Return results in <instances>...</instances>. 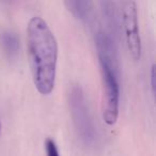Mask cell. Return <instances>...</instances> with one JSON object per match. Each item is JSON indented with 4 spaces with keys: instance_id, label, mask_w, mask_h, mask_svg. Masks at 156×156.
Masks as SVG:
<instances>
[{
    "instance_id": "6da1fadb",
    "label": "cell",
    "mask_w": 156,
    "mask_h": 156,
    "mask_svg": "<svg viewBox=\"0 0 156 156\" xmlns=\"http://www.w3.org/2000/svg\"><path fill=\"white\" fill-rule=\"evenodd\" d=\"M27 49L35 88L48 95L56 81L58 45L47 23L39 16L31 18L27 26Z\"/></svg>"
},
{
    "instance_id": "5b68a950",
    "label": "cell",
    "mask_w": 156,
    "mask_h": 156,
    "mask_svg": "<svg viewBox=\"0 0 156 156\" xmlns=\"http://www.w3.org/2000/svg\"><path fill=\"white\" fill-rule=\"evenodd\" d=\"M95 44L100 64L106 65L119 73L117 50L110 35L105 31H100L95 35Z\"/></svg>"
},
{
    "instance_id": "ba28073f",
    "label": "cell",
    "mask_w": 156,
    "mask_h": 156,
    "mask_svg": "<svg viewBox=\"0 0 156 156\" xmlns=\"http://www.w3.org/2000/svg\"><path fill=\"white\" fill-rule=\"evenodd\" d=\"M45 151L47 156H60L56 142L51 138H47L45 140Z\"/></svg>"
},
{
    "instance_id": "30bf717a",
    "label": "cell",
    "mask_w": 156,
    "mask_h": 156,
    "mask_svg": "<svg viewBox=\"0 0 156 156\" xmlns=\"http://www.w3.org/2000/svg\"><path fill=\"white\" fill-rule=\"evenodd\" d=\"M0 133H1V124H0Z\"/></svg>"
},
{
    "instance_id": "52a82bcc",
    "label": "cell",
    "mask_w": 156,
    "mask_h": 156,
    "mask_svg": "<svg viewBox=\"0 0 156 156\" xmlns=\"http://www.w3.org/2000/svg\"><path fill=\"white\" fill-rule=\"evenodd\" d=\"M0 42H1V46H2L5 52L10 57L17 54L20 42H18L17 37L13 32H10V31L3 32L0 35Z\"/></svg>"
},
{
    "instance_id": "9c48e42d",
    "label": "cell",
    "mask_w": 156,
    "mask_h": 156,
    "mask_svg": "<svg viewBox=\"0 0 156 156\" xmlns=\"http://www.w3.org/2000/svg\"><path fill=\"white\" fill-rule=\"evenodd\" d=\"M151 88L154 94L155 93V64L151 66Z\"/></svg>"
},
{
    "instance_id": "7a4b0ae2",
    "label": "cell",
    "mask_w": 156,
    "mask_h": 156,
    "mask_svg": "<svg viewBox=\"0 0 156 156\" xmlns=\"http://www.w3.org/2000/svg\"><path fill=\"white\" fill-rule=\"evenodd\" d=\"M72 118L77 129L78 136L85 144H92L95 140V129L90 115L85 94L80 87L75 86L69 94Z\"/></svg>"
},
{
    "instance_id": "3957f363",
    "label": "cell",
    "mask_w": 156,
    "mask_h": 156,
    "mask_svg": "<svg viewBox=\"0 0 156 156\" xmlns=\"http://www.w3.org/2000/svg\"><path fill=\"white\" fill-rule=\"evenodd\" d=\"M100 65L103 81V120L107 125L112 126L119 115V73L104 64Z\"/></svg>"
},
{
    "instance_id": "8992f818",
    "label": "cell",
    "mask_w": 156,
    "mask_h": 156,
    "mask_svg": "<svg viewBox=\"0 0 156 156\" xmlns=\"http://www.w3.org/2000/svg\"><path fill=\"white\" fill-rule=\"evenodd\" d=\"M67 10L75 16L77 20L83 22H89L93 13V2L92 1H65Z\"/></svg>"
},
{
    "instance_id": "277c9868",
    "label": "cell",
    "mask_w": 156,
    "mask_h": 156,
    "mask_svg": "<svg viewBox=\"0 0 156 156\" xmlns=\"http://www.w3.org/2000/svg\"><path fill=\"white\" fill-rule=\"evenodd\" d=\"M120 12L128 54L133 60L138 61L141 58V39L139 34L136 2L133 0L121 1Z\"/></svg>"
}]
</instances>
